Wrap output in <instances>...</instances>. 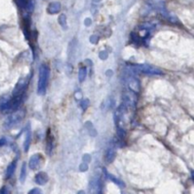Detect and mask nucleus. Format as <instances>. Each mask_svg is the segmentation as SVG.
<instances>
[{"mask_svg":"<svg viewBox=\"0 0 194 194\" xmlns=\"http://www.w3.org/2000/svg\"><path fill=\"white\" fill-rule=\"evenodd\" d=\"M50 69L47 65H42L39 68V80H38V94L45 95L47 91Z\"/></svg>","mask_w":194,"mask_h":194,"instance_id":"f257e3e1","label":"nucleus"},{"mask_svg":"<svg viewBox=\"0 0 194 194\" xmlns=\"http://www.w3.org/2000/svg\"><path fill=\"white\" fill-rule=\"evenodd\" d=\"M29 194H43L42 193V190L38 188H32L31 190L29 192Z\"/></svg>","mask_w":194,"mask_h":194,"instance_id":"412c9836","label":"nucleus"},{"mask_svg":"<svg viewBox=\"0 0 194 194\" xmlns=\"http://www.w3.org/2000/svg\"><path fill=\"white\" fill-rule=\"evenodd\" d=\"M88 105H89V100H87V98H85V100L82 101V102H80V107L83 108V110L86 109Z\"/></svg>","mask_w":194,"mask_h":194,"instance_id":"6ab92c4d","label":"nucleus"},{"mask_svg":"<svg viewBox=\"0 0 194 194\" xmlns=\"http://www.w3.org/2000/svg\"><path fill=\"white\" fill-rule=\"evenodd\" d=\"M59 23L64 29H66V17L65 14H61L59 17Z\"/></svg>","mask_w":194,"mask_h":194,"instance_id":"f3484780","label":"nucleus"},{"mask_svg":"<svg viewBox=\"0 0 194 194\" xmlns=\"http://www.w3.org/2000/svg\"><path fill=\"white\" fill-rule=\"evenodd\" d=\"M61 11V3L60 2H52L47 7V12L50 14H56Z\"/></svg>","mask_w":194,"mask_h":194,"instance_id":"1a4fd4ad","label":"nucleus"},{"mask_svg":"<svg viewBox=\"0 0 194 194\" xmlns=\"http://www.w3.org/2000/svg\"><path fill=\"white\" fill-rule=\"evenodd\" d=\"M88 170V164L85 163V162H83V163H82L80 165V171H86Z\"/></svg>","mask_w":194,"mask_h":194,"instance_id":"aec40b11","label":"nucleus"},{"mask_svg":"<svg viewBox=\"0 0 194 194\" xmlns=\"http://www.w3.org/2000/svg\"><path fill=\"white\" fill-rule=\"evenodd\" d=\"M16 168V161H13L12 163H11L9 165V167L7 168V171H6V177L7 178H10L11 175L13 174Z\"/></svg>","mask_w":194,"mask_h":194,"instance_id":"f8f14e48","label":"nucleus"},{"mask_svg":"<svg viewBox=\"0 0 194 194\" xmlns=\"http://www.w3.org/2000/svg\"><path fill=\"white\" fill-rule=\"evenodd\" d=\"M98 38L96 37L95 35H92L91 38H90V42H91L92 44H96V43H98Z\"/></svg>","mask_w":194,"mask_h":194,"instance_id":"393cba45","label":"nucleus"},{"mask_svg":"<svg viewBox=\"0 0 194 194\" xmlns=\"http://www.w3.org/2000/svg\"><path fill=\"white\" fill-rule=\"evenodd\" d=\"M6 143V140L5 139H0V146H2V145H4V144Z\"/></svg>","mask_w":194,"mask_h":194,"instance_id":"bb28decb","label":"nucleus"},{"mask_svg":"<svg viewBox=\"0 0 194 194\" xmlns=\"http://www.w3.org/2000/svg\"><path fill=\"white\" fill-rule=\"evenodd\" d=\"M108 175V177H109V179L111 180V181H113L114 183H116L118 186H119V187H121V188H124L125 187V185H124V183L122 182V181H120L119 179H116V177H114L113 175H110V174H107Z\"/></svg>","mask_w":194,"mask_h":194,"instance_id":"2eb2a0df","label":"nucleus"},{"mask_svg":"<svg viewBox=\"0 0 194 194\" xmlns=\"http://www.w3.org/2000/svg\"><path fill=\"white\" fill-rule=\"evenodd\" d=\"M26 115L25 110H15L13 113L8 116L4 122V127L6 129H11L18 125L24 119Z\"/></svg>","mask_w":194,"mask_h":194,"instance_id":"7ed1b4c3","label":"nucleus"},{"mask_svg":"<svg viewBox=\"0 0 194 194\" xmlns=\"http://www.w3.org/2000/svg\"><path fill=\"white\" fill-rule=\"evenodd\" d=\"M47 181H48V176H47V174L46 172L41 171V172H39V173L36 174L35 182L37 183L38 185H41V186H43V185L47 184Z\"/></svg>","mask_w":194,"mask_h":194,"instance_id":"6e6552de","label":"nucleus"},{"mask_svg":"<svg viewBox=\"0 0 194 194\" xmlns=\"http://www.w3.org/2000/svg\"><path fill=\"white\" fill-rule=\"evenodd\" d=\"M132 69L137 73L146 75H163V72L160 68L151 65H135L132 66Z\"/></svg>","mask_w":194,"mask_h":194,"instance_id":"20e7f679","label":"nucleus"},{"mask_svg":"<svg viewBox=\"0 0 194 194\" xmlns=\"http://www.w3.org/2000/svg\"><path fill=\"white\" fill-rule=\"evenodd\" d=\"M78 194H85V192L83 191V190H80V191H79V193Z\"/></svg>","mask_w":194,"mask_h":194,"instance_id":"cd10ccee","label":"nucleus"},{"mask_svg":"<svg viewBox=\"0 0 194 194\" xmlns=\"http://www.w3.org/2000/svg\"><path fill=\"white\" fill-rule=\"evenodd\" d=\"M86 74H87V70L85 67H82V68H80L79 70V80L80 83L83 82L86 78Z\"/></svg>","mask_w":194,"mask_h":194,"instance_id":"4468645a","label":"nucleus"},{"mask_svg":"<svg viewBox=\"0 0 194 194\" xmlns=\"http://www.w3.org/2000/svg\"><path fill=\"white\" fill-rule=\"evenodd\" d=\"M28 0H16V3L17 5L19 6L21 9H24L27 8V5H28Z\"/></svg>","mask_w":194,"mask_h":194,"instance_id":"a211bd4d","label":"nucleus"},{"mask_svg":"<svg viewBox=\"0 0 194 194\" xmlns=\"http://www.w3.org/2000/svg\"><path fill=\"white\" fill-rule=\"evenodd\" d=\"M116 149L115 148H109L106 152V154H105V161L106 163H112L113 161L115 160L116 158Z\"/></svg>","mask_w":194,"mask_h":194,"instance_id":"9d476101","label":"nucleus"},{"mask_svg":"<svg viewBox=\"0 0 194 194\" xmlns=\"http://www.w3.org/2000/svg\"><path fill=\"white\" fill-rule=\"evenodd\" d=\"M29 83V77H26V78L20 79L19 82H18L14 86V89L12 90V96L25 94L27 88H28Z\"/></svg>","mask_w":194,"mask_h":194,"instance_id":"39448f33","label":"nucleus"},{"mask_svg":"<svg viewBox=\"0 0 194 194\" xmlns=\"http://www.w3.org/2000/svg\"><path fill=\"white\" fill-rule=\"evenodd\" d=\"M0 194H10V191H9L7 187H3L0 190Z\"/></svg>","mask_w":194,"mask_h":194,"instance_id":"b1692460","label":"nucleus"},{"mask_svg":"<svg viewBox=\"0 0 194 194\" xmlns=\"http://www.w3.org/2000/svg\"><path fill=\"white\" fill-rule=\"evenodd\" d=\"M100 57H101V59L105 60V59H107V57H108V53L106 51H101L100 53Z\"/></svg>","mask_w":194,"mask_h":194,"instance_id":"5701e85b","label":"nucleus"},{"mask_svg":"<svg viewBox=\"0 0 194 194\" xmlns=\"http://www.w3.org/2000/svg\"><path fill=\"white\" fill-rule=\"evenodd\" d=\"M128 86L132 91L137 93L139 92V89H140V83H139V80L137 78L132 77V78L128 80Z\"/></svg>","mask_w":194,"mask_h":194,"instance_id":"0eeeda50","label":"nucleus"},{"mask_svg":"<svg viewBox=\"0 0 194 194\" xmlns=\"http://www.w3.org/2000/svg\"><path fill=\"white\" fill-rule=\"evenodd\" d=\"M125 134H126L125 131H124L122 128L118 127V137H119V140H121V141H123V140H124V138H125Z\"/></svg>","mask_w":194,"mask_h":194,"instance_id":"dca6fc26","label":"nucleus"},{"mask_svg":"<svg viewBox=\"0 0 194 194\" xmlns=\"http://www.w3.org/2000/svg\"><path fill=\"white\" fill-rule=\"evenodd\" d=\"M30 141H31V132H30V128H29V125L28 131H27V134H26L25 143H24V151L26 152L29 151V145H30Z\"/></svg>","mask_w":194,"mask_h":194,"instance_id":"9b49d317","label":"nucleus"},{"mask_svg":"<svg viewBox=\"0 0 194 194\" xmlns=\"http://www.w3.org/2000/svg\"><path fill=\"white\" fill-rule=\"evenodd\" d=\"M83 160V162H85V163H88V162L91 161V156H90V154H84Z\"/></svg>","mask_w":194,"mask_h":194,"instance_id":"4be33fe9","label":"nucleus"},{"mask_svg":"<svg viewBox=\"0 0 194 194\" xmlns=\"http://www.w3.org/2000/svg\"><path fill=\"white\" fill-rule=\"evenodd\" d=\"M26 176H27V164L23 163V165H22V169H21V172H20V177H19L21 183L25 182Z\"/></svg>","mask_w":194,"mask_h":194,"instance_id":"ddd939ff","label":"nucleus"},{"mask_svg":"<svg viewBox=\"0 0 194 194\" xmlns=\"http://www.w3.org/2000/svg\"><path fill=\"white\" fill-rule=\"evenodd\" d=\"M122 194H127V193H122Z\"/></svg>","mask_w":194,"mask_h":194,"instance_id":"7c9ffc66","label":"nucleus"},{"mask_svg":"<svg viewBox=\"0 0 194 194\" xmlns=\"http://www.w3.org/2000/svg\"><path fill=\"white\" fill-rule=\"evenodd\" d=\"M43 163V156L39 153L32 155L29 162V167L31 170H38Z\"/></svg>","mask_w":194,"mask_h":194,"instance_id":"423d86ee","label":"nucleus"},{"mask_svg":"<svg viewBox=\"0 0 194 194\" xmlns=\"http://www.w3.org/2000/svg\"><path fill=\"white\" fill-rule=\"evenodd\" d=\"M45 1H48V0H45Z\"/></svg>","mask_w":194,"mask_h":194,"instance_id":"c756f323","label":"nucleus"},{"mask_svg":"<svg viewBox=\"0 0 194 194\" xmlns=\"http://www.w3.org/2000/svg\"><path fill=\"white\" fill-rule=\"evenodd\" d=\"M26 94L22 95H16V96H12L11 100H8L5 102L0 104V111L3 112H9V111H15L25 101Z\"/></svg>","mask_w":194,"mask_h":194,"instance_id":"f03ea898","label":"nucleus"},{"mask_svg":"<svg viewBox=\"0 0 194 194\" xmlns=\"http://www.w3.org/2000/svg\"><path fill=\"white\" fill-rule=\"evenodd\" d=\"M93 1H94V2H98L100 0H93Z\"/></svg>","mask_w":194,"mask_h":194,"instance_id":"c85d7f7f","label":"nucleus"},{"mask_svg":"<svg viewBox=\"0 0 194 194\" xmlns=\"http://www.w3.org/2000/svg\"><path fill=\"white\" fill-rule=\"evenodd\" d=\"M90 25H91V19H89V18L85 19V26H90Z\"/></svg>","mask_w":194,"mask_h":194,"instance_id":"a878e982","label":"nucleus"}]
</instances>
